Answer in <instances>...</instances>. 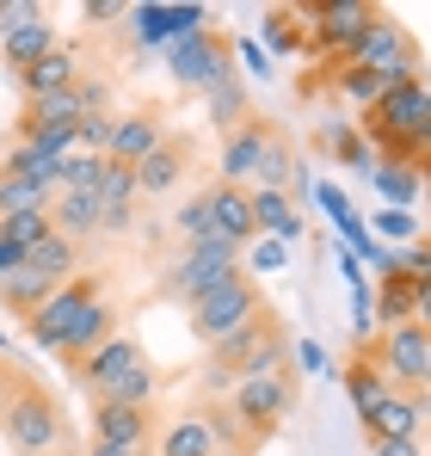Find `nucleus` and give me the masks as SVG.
Instances as JSON below:
<instances>
[{
    "mask_svg": "<svg viewBox=\"0 0 431 456\" xmlns=\"http://www.w3.org/2000/svg\"><path fill=\"white\" fill-rule=\"evenodd\" d=\"M289 358L284 333H278V314H253L240 333H228L222 346H210V370H204V388H234L240 377H278Z\"/></svg>",
    "mask_w": 431,
    "mask_h": 456,
    "instance_id": "f257e3e1",
    "label": "nucleus"
},
{
    "mask_svg": "<svg viewBox=\"0 0 431 456\" xmlns=\"http://www.w3.org/2000/svg\"><path fill=\"white\" fill-rule=\"evenodd\" d=\"M0 438L12 444V456H50V451H56V444L69 438L56 388H44L37 377L19 382L12 401H6V413H0Z\"/></svg>",
    "mask_w": 431,
    "mask_h": 456,
    "instance_id": "f03ea898",
    "label": "nucleus"
},
{
    "mask_svg": "<svg viewBox=\"0 0 431 456\" xmlns=\"http://www.w3.org/2000/svg\"><path fill=\"white\" fill-rule=\"evenodd\" d=\"M265 297H259V284L247 278V272H234L228 284H216L204 290L198 303H185V327H191V339H204V346H222L228 333H240L253 314H265Z\"/></svg>",
    "mask_w": 431,
    "mask_h": 456,
    "instance_id": "7ed1b4c3",
    "label": "nucleus"
},
{
    "mask_svg": "<svg viewBox=\"0 0 431 456\" xmlns=\"http://www.w3.org/2000/svg\"><path fill=\"white\" fill-rule=\"evenodd\" d=\"M289 407H296V377L289 370H278V377H240L228 388V419L247 438H272L278 419H289Z\"/></svg>",
    "mask_w": 431,
    "mask_h": 456,
    "instance_id": "20e7f679",
    "label": "nucleus"
},
{
    "mask_svg": "<svg viewBox=\"0 0 431 456\" xmlns=\"http://www.w3.org/2000/svg\"><path fill=\"white\" fill-rule=\"evenodd\" d=\"M234 272H240V247H234V240H222V234H198V240L173 259V272H167V297L198 303L204 290L228 284Z\"/></svg>",
    "mask_w": 431,
    "mask_h": 456,
    "instance_id": "39448f33",
    "label": "nucleus"
},
{
    "mask_svg": "<svg viewBox=\"0 0 431 456\" xmlns=\"http://www.w3.org/2000/svg\"><path fill=\"white\" fill-rule=\"evenodd\" d=\"M370 352H376V364H382L388 388H401V395H426V382H431V333H426V321L382 327V339H370Z\"/></svg>",
    "mask_w": 431,
    "mask_h": 456,
    "instance_id": "423d86ee",
    "label": "nucleus"
},
{
    "mask_svg": "<svg viewBox=\"0 0 431 456\" xmlns=\"http://www.w3.org/2000/svg\"><path fill=\"white\" fill-rule=\"evenodd\" d=\"M302 19H314V25H308V50H321V56H352L358 37L382 19V6H370V0H321V6H302Z\"/></svg>",
    "mask_w": 431,
    "mask_h": 456,
    "instance_id": "0eeeda50",
    "label": "nucleus"
},
{
    "mask_svg": "<svg viewBox=\"0 0 431 456\" xmlns=\"http://www.w3.org/2000/svg\"><path fill=\"white\" fill-rule=\"evenodd\" d=\"M86 303H99V278H93V272H74L69 284H56L44 303L25 314V339H31L37 352H56L62 333L74 327V314H80Z\"/></svg>",
    "mask_w": 431,
    "mask_h": 456,
    "instance_id": "6e6552de",
    "label": "nucleus"
},
{
    "mask_svg": "<svg viewBox=\"0 0 431 456\" xmlns=\"http://www.w3.org/2000/svg\"><path fill=\"white\" fill-rule=\"evenodd\" d=\"M346 69H363V75H376V80H401V75H419V44L382 12L370 31L358 37V50L346 56Z\"/></svg>",
    "mask_w": 431,
    "mask_h": 456,
    "instance_id": "1a4fd4ad",
    "label": "nucleus"
},
{
    "mask_svg": "<svg viewBox=\"0 0 431 456\" xmlns=\"http://www.w3.org/2000/svg\"><path fill=\"white\" fill-rule=\"evenodd\" d=\"M173 75L185 80V86H204V93H216L222 80H234V50H228V37H216V31L179 37V44H173Z\"/></svg>",
    "mask_w": 431,
    "mask_h": 456,
    "instance_id": "9d476101",
    "label": "nucleus"
},
{
    "mask_svg": "<svg viewBox=\"0 0 431 456\" xmlns=\"http://www.w3.org/2000/svg\"><path fill=\"white\" fill-rule=\"evenodd\" d=\"M234 444H240V432L228 413H185L160 432V456H222Z\"/></svg>",
    "mask_w": 431,
    "mask_h": 456,
    "instance_id": "9b49d317",
    "label": "nucleus"
},
{
    "mask_svg": "<svg viewBox=\"0 0 431 456\" xmlns=\"http://www.w3.org/2000/svg\"><path fill=\"white\" fill-rule=\"evenodd\" d=\"M93 444L148 456L154 444V407H118V401H93Z\"/></svg>",
    "mask_w": 431,
    "mask_h": 456,
    "instance_id": "f8f14e48",
    "label": "nucleus"
},
{
    "mask_svg": "<svg viewBox=\"0 0 431 456\" xmlns=\"http://www.w3.org/2000/svg\"><path fill=\"white\" fill-rule=\"evenodd\" d=\"M142 358H148V352L136 346V339L111 333V339H105V346H99L93 358H80V364H74V382H80V388H86L93 401H105V395H111V382L124 377V370H136Z\"/></svg>",
    "mask_w": 431,
    "mask_h": 456,
    "instance_id": "ddd939ff",
    "label": "nucleus"
},
{
    "mask_svg": "<svg viewBox=\"0 0 431 456\" xmlns=\"http://www.w3.org/2000/svg\"><path fill=\"white\" fill-rule=\"evenodd\" d=\"M363 419V438L370 444H388V438H419V419H426V395H401V388H388Z\"/></svg>",
    "mask_w": 431,
    "mask_h": 456,
    "instance_id": "4468645a",
    "label": "nucleus"
},
{
    "mask_svg": "<svg viewBox=\"0 0 431 456\" xmlns=\"http://www.w3.org/2000/svg\"><path fill=\"white\" fill-rule=\"evenodd\" d=\"M167 142L160 118L154 111H130V118H111V136H105V160L111 167H142L148 154Z\"/></svg>",
    "mask_w": 431,
    "mask_h": 456,
    "instance_id": "2eb2a0df",
    "label": "nucleus"
},
{
    "mask_svg": "<svg viewBox=\"0 0 431 456\" xmlns=\"http://www.w3.org/2000/svg\"><path fill=\"white\" fill-rule=\"evenodd\" d=\"M111 333H118V308H111L105 297H99V303H86L80 314H74V327L62 333L56 358H62V364L74 370V364H80V358H93V352H99V346H105Z\"/></svg>",
    "mask_w": 431,
    "mask_h": 456,
    "instance_id": "dca6fc26",
    "label": "nucleus"
},
{
    "mask_svg": "<svg viewBox=\"0 0 431 456\" xmlns=\"http://www.w3.org/2000/svg\"><path fill=\"white\" fill-rule=\"evenodd\" d=\"M56 44H62V37H56V25H50V12H37V19H19V25L0 37V56H6L12 75H25V69H37Z\"/></svg>",
    "mask_w": 431,
    "mask_h": 456,
    "instance_id": "f3484780",
    "label": "nucleus"
},
{
    "mask_svg": "<svg viewBox=\"0 0 431 456\" xmlns=\"http://www.w3.org/2000/svg\"><path fill=\"white\" fill-rule=\"evenodd\" d=\"M272 142V124H259V118H247L234 136H228V149H222V185H240L247 191V179L259 173V154Z\"/></svg>",
    "mask_w": 431,
    "mask_h": 456,
    "instance_id": "a211bd4d",
    "label": "nucleus"
},
{
    "mask_svg": "<svg viewBox=\"0 0 431 456\" xmlns=\"http://www.w3.org/2000/svg\"><path fill=\"white\" fill-rule=\"evenodd\" d=\"M204 204H210V234L222 240H234V247H247L259 228H253V204H247V191L240 185H210L204 191Z\"/></svg>",
    "mask_w": 431,
    "mask_h": 456,
    "instance_id": "6ab92c4d",
    "label": "nucleus"
},
{
    "mask_svg": "<svg viewBox=\"0 0 431 456\" xmlns=\"http://www.w3.org/2000/svg\"><path fill=\"white\" fill-rule=\"evenodd\" d=\"M185 167H191V149L167 136V142L148 154L142 167H130V173H136V198H167V191L185 179Z\"/></svg>",
    "mask_w": 431,
    "mask_h": 456,
    "instance_id": "aec40b11",
    "label": "nucleus"
},
{
    "mask_svg": "<svg viewBox=\"0 0 431 456\" xmlns=\"http://www.w3.org/2000/svg\"><path fill=\"white\" fill-rule=\"evenodd\" d=\"M50 228L62 234V240H93L99 234V198H86V191H56L50 198Z\"/></svg>",
    "mask_w": 431,
    "mask_h": 456,
    "instance_id": "412c9836",
    "label": "nucleus"
},
{
    "mask_svg": "<svg viewBox=\"0 0 431 456\" xmlns=\"http://www.w3.org/2000/svg\"><path fill=\"white\" fill-rule=\"evenodd\" d=\"M74 80H80V56H74L69 44H56L37 69H25V75H19V86H25V99H44V93H69Z\"/></svg>",
    "mask_w": 431,
    "mask_h": 456,
    "instance_id": "4be33fe9",
    "label": "nucleus"
},
{
    "mask_svg": "<svg viewBox=\"0 0 431 456\" xmlns=\"http://www.w3.org/2000/svg\"><path fill=\"white\" fill-rule=\"evenodd\" d=\"M25 272H37V278H50V284H69L74 272H80V247L50 228L37 247H25Z\"/></svg>",
    "mask_w": 431,
    "mask_h": 456,
    "instance_id": "5701e85b",
    "label": "nucleus"
},
{
    "mask_svg": "<svg viewBox=\"0 0 431 456\" xmlns=\"http://www.w3.org/2000/svg\"><path fill=\"white\" fill-rule=\"evenodd\" d=\"M247 204H253V228H272V234H284V240L302 234L289 191H259V185H253V191H247Z\"/></svg>",
    "mask_w": 431,
    "mask_h": 456,
    "instance_id": "b1692460",
    "label": "nucleus"
},
{
    "mask_svg": "<svg viewBox=\"0 0 431 456\" xmlns=\"http://www.w3.org/2000/svg\"><path fill=\"white\" fill-rule=\"evenodd\" d=\"M346 388H352V407H358V413H370V407L388 395V377H382V364H376V352H370V346L346 364Z\"/></svg>",
    "mask_w": 431,
    "mask_h": 456,
    "instance_id": "393cba45",
    "label": "nucleus"
},
{
    "mask_svg": "<svg viewBox=\"0 0 431 456\" xmlns=\"http://www.w3.org/2000/svg\"><path fill=\"white\" fill-rule=\"evenodd\" d=\"M370 179H376V191H382V210H407V204L419 198V185H426L419 167H394V160H376Z\"/></svg>",
    "mask_w": 431,
    "mask_h": 456,
    "instance_id": "a878e982",
    "label": "nucleus"
},
{
    "mask_svg": "<svg viewBox=\"0 0 431 456\" xmlns=\"http://www.w3.org/2000/svg\"><path fill=\"white\" fill-rule=\"evenodd\" d=\"M265 44H272L278 56H302V50H308V19H302V6H272V12H265Z\"/></svg>",
    "mask_w": 431,
    "mask_h": 456,
    "instance_id": "bb28decb",
    "label": "nucleus"
},
{
    "mask_svg": "<svg viewBox=\"0 0 431 456\" xmlns=\"http://www.w3.org/2000/svg\"><path fill=\"white\" fill-rule=\"evenodd\" d=\"M0 179H31V185H50V191H56V167H50L37 149H25V142H12V149H6Z\"/></svg>",
    "mask_w": 431,
    "mask_h": 456,
    "instance_id": "cd10ccee",
    "label": "nucleus"
},
{
    "mask_svg": "<svg viewBox=\"0 0 431 456\" xmlns=\"http://www.w3.org/2000/svg\"><path fill=\"white\" fill-rule=\"evenodd\" d=\"M99 179H105V160H99V154H69V160L56 167V191H86V198H99Z\"/></svg>",
    "mask_w": 431,
    "mask_h": 456,
    "instance_id": "c85d7f7f",
    "label": "nucleus"
},
{
    "mask_svg": "<svg viewBox=\"0 0 431 456\" xmlns=\"http://www.w3.org/2000/svg\"><path fill=\"white\" fill-rule=\"evenodd\" d=\"M105 401H118V407H154V364H136V370H124V377L111 382V395Z\"/></svg>",
    "mask_w": 431,
    "mask_h": 456,
    "instance_id": "c756f323",
    "label": "nucleus"
},
{
    "mask_svg": "<svg viewBox=\"0 0 431 456\" xmlns=\"http://www.w3.org/2000/svg\"><path fill=\"white\" fill-rule=\"evenodd\" d=\"M50 185H31V179H0V216H19V210H50Z\"/></svg>",
    "mask_w": 431,
    "mask_h": 456,
    "instance_id": "7c9ffc66",
    "label": "nucleus"
},
{
    "mask_svg": "<svg viewBox=\"0 0 431 456\" xmlns=\"http://www.w3.org/2000/svg\"><path fill=\"white\" fill-rule=\"evenodd\" d=\"M253 179H259V191H289V179H296V160H289V149L278 142V136L265 142V154H259V173H253Z\"/></svg>",
    "mask_w": 431,
    "mask_h": 456,
    "instance_id": "2f4dec72",
    "label": "nucleus"
},
{
    "mask_svg": "<svg viewBox=\"0 0 431 456\" xmlns=\"http://www.w3.org/2000/svg\"><path fill=\"white\" fill-rule=\"evenodd\" d=\"M321 149H327V154H339V160H352L358 173H376V154L363 149V136L352 130V124H339V130H321Z\"/></svg>",
    "mask_w": 431,
    "mask_h": 456,
    "instance_id": "473e14b6",
    "label": "nucleus"
},
{
    "mask_svg": "<svg viewBox=\"0 0 431 456\" xmlns=\"http://www.w3.org/2000/svg\"><path fill=\"white\" fill-rule=\"evenodd\" d=\"M130 204H136V173L105 160V179H99V210H130Z\"/></svg>",
    "mask_w": 431,
    "mask_h": 456,
    "instance_id": "72a5a7b5",
    "label": "nucleus"
},
{
    "mask_svg": "<svg viewBox=\"0 0 431 456\" xmlns=\"http://www.w3.org/2000/svg\"><path fill=\"white\" fill-rule=\"evenodd\" d=\"M50 234V210H19V216H0V240L12 247H37Z\"/></svg>",
    "mask_w": 431,
    "mask_h": 456,
    "instance_id": "f704fd0d",
    "label": "nucleus"
},
{
    "mask_svg": "<svg viewBox=\"0 0 431 456\" xmlns=\"http://www.w3.org/2000/svg\"><path fill=\"white\" fill-rule=\"evenodd\" d=\"M382 86H388V80L363 75V69H339V93H346V99H358V105H376V99H382Z\"/></svg>",
    "mask_w": 431,
    "mask_h": 456,
    "instance_id": "c9c22d12",
    "label": "nucleus"
},
{
    "mask_svg": "<svg viewBox=\"0 0 431 456\" xmlns=\"http://www.w3.org/2000/svg\"><path fill=\"white\" fill-rule=\"evenodd\" d=\"M173 228H179V234H185V247H191L198 234H210V204H204V198L179 204V216H173Z\"/></svg>",
    "mask_w": 431,
    "mask_h": 456,
    "instance_id": "e433bc0d",
    "label": "nucleus"
},
{
    "mask_svg": "<svg viewBox=\"0 0 431 456\" xmlns=\"http://www.w3.org/2000/svg\"><path fill=\"white\" fill-rule=\"evenodd\" d=\"M210 111L222 118V124H234V118H247V93H240L234 80H222V86L210 93Z\"/></svg>",
    "mask_w": 431,
    "mask_h": 456,
    "instance_id": "4c0bfd02",
    "label": "nucleus"
},
{
    "mask_svg": "<svg viewBox=\"0 0 431 456\" xmlns=\"http://www.w3.org/2000/svg\"><path fill=\"white\" fill-rule=\"evenodd\" d=\"M413 210H382V216H376V234H382V240H413Z\"/></svg>",
    "mask_w": 431,
    "mask_h": 456,
    "instance_id": "58836bf2",
    "label": "nucleus"
},
{
    "mask_svg": "<svg viewBox=\"0 0 431 456\" xmlns=\"http://www.w3.org/2000/svg\"><path fill=\"white\" fill-rule=\"evenodd\" d=\"M25 382V370L12 364V358H0V413H6V401H12V388Z\"/></svg>",
    "mask_w": 431,
    "mask_h": 456,
    "instance_id": "ea45409f",
    "label": "nucleus"
},
{
    "mask_svg": "<svg viewBox=\"0 0 431 456\" xmlns=\"http://www.w3.org/2000/svg\"><path fill=\"white\" fill-rule=\"evenodd\" d=\"M130 6H118V0H86V25H105V19H124Z\"/></svg>",
    "mask_w": 431,
    "mask_h": 456,
    "instance_id": "a19ab883",
    "label": "nucleus"
},
{
    "mask_svg": "<svg viewBox=\"0 0 431 456\" xmlns=\"http://www.w3.org/2000/svg\"><path fill=\"white\" fill-rule=\"evenodd\" d=\"M370 456H426L419 438H388V444H370Z\"/></svg>",
    "mask_w": 431,
    "mask_h": 456,
    "instance_id": "79ce46f5",
    "label": "nucleus"
},
{
    "mask_svg": "<svg viewBox=\"0 0 431 456\" xmlns=\"http://www.w3.org/2000/svg\"><path fill=\"white\" fill-rule=\"evenodd\" d=\"M25 265V247H12V240H0V278H12Z\"/></svg>",
    "mask_w": 431,
    "mask_h": 456,
    "instance_id": "37998d69",
    "label": "nucleus"
},
{
    "mask_svg": "<svg viewBox=\"0 0 431 456\" xmlns=\"http://www.w3.org/2000/svg\"><path fill=\"white\" fill-rule=\"evenodd\" d=\"M296 358H302V364H308V370H327V352H321V346H314V339H302V346H296Z\"/></svg>",
    "mask_w": 431,
    "mask_h": 456,
    "instance_id": "c03bdc74",
    "label": "nucleus"
},
{
    "mask_svg": "<svg viewBox=\"0 0 431 456\" xmlns=\"http://www.w3.org/2000/svg\"><path fill=\"white\" fill-rule=\"evenodd\" d=\"M86 456H136V451H111V444H93Z\"/></svg>",
    "mask_w": 431,
    "mask_h": 456,
    "instance_id": "a18cd8bd",
    "label": "nucleus"
}]
</instances>
